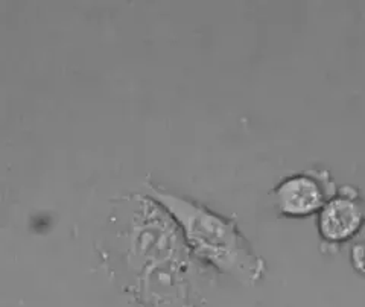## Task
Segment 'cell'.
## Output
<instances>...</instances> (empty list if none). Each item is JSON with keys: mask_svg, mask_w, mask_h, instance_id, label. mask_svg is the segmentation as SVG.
I'll use <instances>...</instances> for the list:
<instances>
[{"mask_svg": "<svg viewBox=\"0 0 365 307\" xmlns=\"http://www.w3.org/2000/svg\"><path fill=\"white\" fill-rule=\"evenodd\" d=\"M153 193L154 199L177 221L187 245L200 257L242 281H255L262 276L264 261L251 251L235 222L174 193L158 189H153Z\"/></svg>", "mask_w": 365, "mask_h": 307, "instance_id": "cell-1", "label": "cell"}, {"mask_svg": "<svg viewBox=\"0 0 365 307\" xmlns=\"http://www.w3.org/2000/svg\"><path fill=\"white\" fill-rule=\"evenodd\" d=\"M338 189L329 170H307L283 178L272 195L282 216L299 219L318 214Z\"/></svg>", "mask_w": 365, "mask_h": 307, "instance_id": "cell-2", "label": "cell"}, {"mask_svg": "<svg viewBox=\"0 0 365 307\" xmlns=\"http://www.w3.org/2000/svg\"><path fill=\"white\" fill-rule=\"evenodd\" d=\"M365 227V210L359 189L342 186L317 214V230L329 246H336L355 239Z\"/></svg>", "mask_w": 365, "mask_h": 307, "instance_id": "cell-3", "label": "cell"}, {"mask_svg": "<svg viewBox=\"0 0 365 307\" xmlns=\"http://www.w3.org/2000/svg\"><path fill=\"white\" fill-rule=\"evenodd\" d=\"M351 266L358 274L365 277V242H358L350 249Z\"/></svg>", "mask_w": 365, "mask_h": 307, "instance_id": "cell-4", "label": "cell"}]
</instances>
